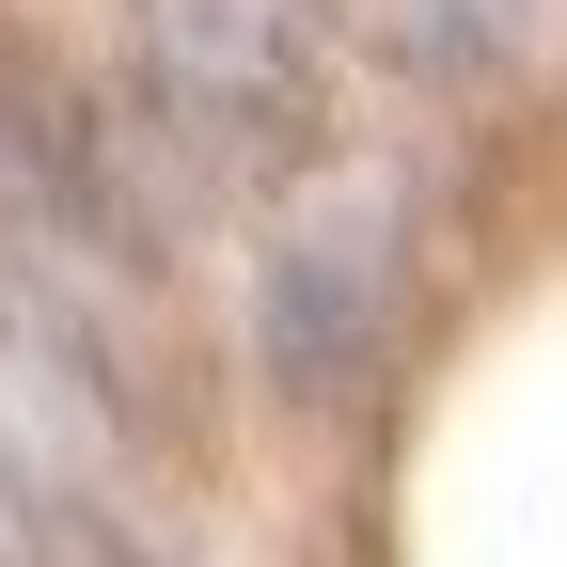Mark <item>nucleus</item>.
<instances>
[{"label": "nucleus", "instance_id": "nucleus-1", "mask_svg": "<svg viewBox=\"0 0 567 567\" xmlns=\"http://www.w3.org/2000/svg\"><path fill=\"white\" fill-rule=\"evenodd\" d=\"M142 80H158V126L221 189H284L331 142V32H316V0H142Z\"/></svg>", "mask_w": 567, "mask_h": 567}]
</instances>
